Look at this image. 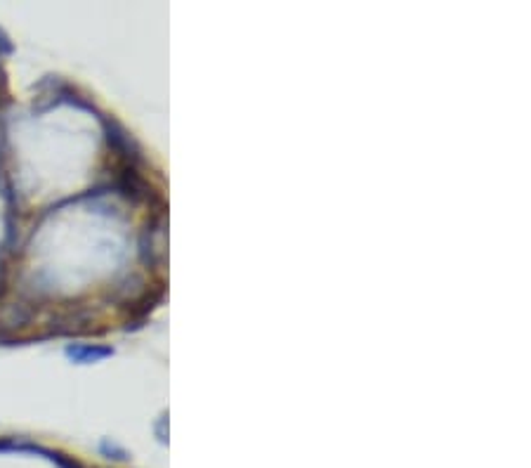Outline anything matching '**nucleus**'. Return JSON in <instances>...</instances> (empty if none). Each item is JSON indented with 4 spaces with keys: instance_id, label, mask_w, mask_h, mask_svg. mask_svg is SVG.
<instances>
[{
    "instance_id": "1",
    "label": "nucleus",
    "mask_w": 531,
    "mask_h": 468,
    "mask_svg": "<svg viewBox=\"0 0 531 468\" xmlns=\"http://www.w3.org/2000/svg\"><path fill=\"white\" fill-rule=\"evenodd\" d=\"M99 121H102L104 138H107L109 150L119 156L120 163H130V166H138V168L142 166L144 163L142 147L135 142V138L128 133L126 128L120 126L116 119H109V116H99Z\"/></svg>"
},
{
    "instance_id": "2",
    "label": "nucleus",
    "mask_w": 531,
    "mask_h": 468,
    "mask_svg": "<svg viewBox=\"0 0 531 468\" xmlns=\"http://www.w3.org/2000/svg\"><path fill=\"white\" fill-rule=\"evenodd\" d=\"M114 355V348L111 346H99V343H71L67 346V358L74 364H95L102 362V359L111 358Z\"/></svg>"
},
{
    "instance_id": "3",
    "label": "nucleus",
    "mask_w": 531,
    "mask_h": 468,
    "mask_svg": "<svg viewBox=\"0 0 531 468\" xmlns=\"http://www.w3.org/2000/svg\"><path fill=\"white\" fill-rule=\"evenodd\" d=\"M12 52H15V46H12L10 36H7L5 29L0 26V57H7Z\"/></svg>"
},
{
    "instance_id": "4",
    "label": "nucleus",
    "mask_w": 531,
    "mask_h": 468,
    "mask_svg": "<svg viewBox=\"0 0 531 468\" xmlns=\"http://www.w3.org/2000/svg\"><path fill=\"white\" fill-rule=\"evenodd\" d=\"M102 452L104 454H109V459H126V454H123V452H120L116 445H111L109 440H104L102 442Z\"/></svg>"
}]
</instances>
